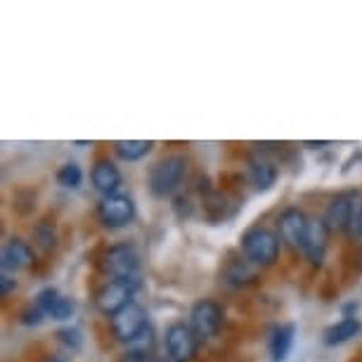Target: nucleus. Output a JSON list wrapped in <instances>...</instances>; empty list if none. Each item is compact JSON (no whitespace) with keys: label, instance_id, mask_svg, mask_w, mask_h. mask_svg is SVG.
Instances as JSON below:
<instances>
[{"label":"nucleus","instance_id":"nucleus-26","mask_svg":"<svg viewBox=\"0 0 362 362\" xmlns=\"http://www.w3.org/2000/svg\"><path fill=\"white\" fill-rule=\"evenodd\" d=\"M15 286H17V282L8 275V272H5V275L0 277V296H8V293L15 289Z\"/></svg>","mask_w":362,"mask_h":362},{"label":"nucleus","instance_id":"nucleus-29","mask_svg":"<svg viewBox=\"0 0 362 362\" xmlns=\"http://www.w3.org/2000/svg\"><path fill=\"white\" fill-rule=\"evenodd\" d=\"M308 147H325V145H329V142H305Z\"/></svg>","mask_w":362,"mask_h":362},{"label":"nucleus","instance_id":"nucleus-13","mask_svg":"<svg viewBox=\"0 0 362 362\" xmlns=\"http://www.w3.org/2000/svg\"><path fill=\"white\" fill-rule=\"evenodd\" d=\"M90 180H93V187L98 189L102 197H112V194H119L116 189L121 187L124 177H121V170L116 168L114 161L100 159L90 170Z\"/></svg>","mask_w":362,"mask_h":362},{"label":"nucleus","instance_id":"nucleus-8","mask_svg":"<svg viewBox=\"0 0 362 362\" xmlns=\"http://www.w3.org/2000/svg\"><path fill=\"white\" fill-rule=\"evenodd\" d=\"M199 339L192 332V327L185 322H173L166 329V353L177 362H187L194 358Z\"/></svg>","mask_w":362,"mask_h":362},{"label":"nucleus","instance_id":"nucleus-12","mask_svg":"<svg viewBox=\"0 0 362 362\" xmlns=\"http://www.w3.org/2000/svg\"><path fill=\"white\" fill-rule=\"evenodd\" d=\"M0 265H3L5 272H17V270H26L33 265V249L29 247V242L19 237H12L8 244L3 247V254H0Z\"/></svg>","mask_w":362,"mask_h":362},{"label":"nucleus","instance_id":"nucleus-19","mask_svg":"<svg viewBox=\"0 0 362 362\" xmlns=\"http://www.w3.org/2000/svg\"><path fill=\"white\" fill-rule=\"evenodd\" d=\"M293 334H296V327L293 325H284L275 329L272 334V341H270V355L275 362H284L286 355L291 353V346H293Z\"/></svg>","mask_w":362,"mask_h":362},{"label":"nucleus","instance_id":"nucleus-25","mask_svg":"<svg viewBox=\"0 0 362 362\" xmlns=\"http://www.w3.org/2000/svg\"><path fill=\"white\" fill-rule=\"evenodd\" d=\"M57 339L62 341L66 348H78L81 346V332L74 329V327H66V329L57 332Z\"/></svg>","mask_w":362,"mask_h":362},{"label":"nucleus","instance_id":"nucleus-9","mask_svg":"<svg viewBox=\"0 0 362 362\" xmlns=\"http://www.w3.org/2000/svg\"><path fill=\"white\" fill-rule=\"evenodd\" d=\"M308 223H310V218L305 216L300 209H286V211H282L279 218H277L279 239H282V242L289 249L300 251V247H303L305 230H308Z\"/></svg>","mask_w":362,"mask_h":362},{"label":"nucleus","instance_id":"nucleus-11","mask_svg":"<svg viewBox=\"0 0 362 362\" xmlns=\"http://www.w3.org/2000/svg\"><path fill=\"white\" fill-rule=\"evenodd\" d=\"M355 204L351 194H341L337 199H332V204L325 211L322 221L327 223L329 232H346L348 228H353L355 223Z\"/></svg>","mask_w":362,"mask_h":362},{"label":"nucleus","instance_id":"nucleus-28","mask_svg":"<svg viewBox=\"0 0 362 362\" xmlns=\"http://www.w3.org/2000/svg\"><path fill=\"white\" fill-rule=\"evenodd\" d=\"M154 362H177V360H173L170 355H163V358H156Z\"/></svg>","mask_w":362,"mask_h":362},{"label":"nucleus","instance_id":"nucleus-30","mask_svg":"<svg viewBox=\"0 0 362 362\" xmlns=\"http://www.w3.org/2000/svg\"><path fill=\"white\" fill-rule=\"evenodd\" d=\"M40 362H62V360H59V358H43Z\"/></svg>","mask_w":362,"mask_h":362},{"label":"nucleus","instance_id":"nucleus-18","mask_svg":"<svg viewBox=\"0 0 362 362\" xmlns=\"http://www.w3.org/2000/svg\"><path fill=\"white\" fill-rule=\"evenodd\" d=\"M152 140H119L114 142V154L124 161H140L152 152Z\"/></svg>","mask_w":362,"mask_h":362},{"label":"nucleus","instance_id":"nucleus-1","mask_svg":"<svg viewBox=\"0 0 362 362\" xmlns=\"http://www.w3.org/2000/svg\"><path fill=\"white\" fill-rule=\"evenodd\" d=\"M279 242H282L279 235L256 225L242 235V254L256 268H270L279 258Z\"/></svg>","mask_w":362,"mask_h":362},{"label":"nucleus","instance_id":"nucleus-17","mask_svg":"<svg viewBox=\"0 0 362 362\" xmlns=\"http://www.w3.org/2000/svg\"><path fill=\"white\" fill-rule=\"evenodd\" d=\"M360 329H362L360 320H355V317H344V320H339L337 325H332L329 329L325 332V344H327V346L346 344V341H351L353 337H358Z\"/></svg>","mask_w":362,"mask_h":362},{"label":"nucleus","instance_id":"nucleus-21","mask_svg":"<svg viewBox=\"0 0 362 362\" xmlns=\"http://www.w3.org/2000/svg\"><path fill=\"white\" fill-rule=\"evenodd\" d=\"M74 310H76V303H74L69 296H62V293H59V298L50 305V310H47L45 315L57 320V322H64V320H69L74 315Z\"/></svg>","mask_w":362,"mask_h":362},{"label":"nucleus","instance_id":"nucleus-16","mask_svg":"<svg viewBox=\"0 0 362 362\" xmlns=\"http://www.w3.org/2000/svg\"><path fill=\"white\" fill-rule=\"evenodd\" d=\"M225 282L235 284V286H242V284H251L256 282L258 272H256V265H251L247 258H232L228 263V268L223 272Z\"/></svg>","mask_w":362,"mask_h":362},{"label":"nucleus","instance_id":"nucleus-5","mask_svg":"<svg viewBox=\"0 0 362 362\" xmlns=\"http://www.w3.org/2000/svg\"><path fill=\"white\" fill-rule=\"evenodd\" d=\"M223 325V308L211 298H202L197 300L189 310V327L197 334L199 341H206L211 337H216L218 329Z\"/></svg>","mask_w":362,"mask_h":362},{"label":"nucleus","instance_id":"nucleus-20","mask_svg":"<svg viewBox=\"0 0 362 362\" xmlns=\"http://www.w3.org/2000/svg\"><path fill=\"white\" fill-rule=\"evenodd\" d=\"M33 242L38 244L43 251H50L57 242V235H54V225L47 221H40L36 228H33Z\"/></svg>","mask_w":362,"mask_h":362},{"label":"nucleus","instance_id":"nucleus-6","mask_svg":"<svg viewBox=\"0 0 362 362\" xmlns=\"http://www.w3.org/2000/svg\"><path fill=\"white\" fill-rule=\"evenodd\" d=\"M98 218H100V223L109 230L126 228V225L135 218V202L128 194L105 197L98 206Z\"/></svg>","mask_w":362,"mask_h":362},{"label":"nucleus","instance_id":"nucleus-7","mask_svg":"<svg viewBox=\"0 0 362 362\" xmlns=\"http://www.w3.org/2000/svg\"><path fill=\"white\" fill-rule=\"evenodd\" d=\"M147 327H149L147 310L142 308L140 303H135V300L131 305H126L124 310L112 315V332H114V337L119 341H124V344H131V341L135 337H140Z\"/></svg>","mask_w":362,"mask_h":362},{"label":"nucleus","instance_id":"nucleus-22","mask_svg":"<svg viewBox=\"0 0 362 362\" xmlns=\"http://www.w3.org/2000/svg\"><path fill=\"white\" fill-rule=\"evenodd\" d=\"M54 177H57V182L64 187H78L81 180H83V170H81L78 163H64Z\"/></svg>","mask_w":362,"mask_h":362},{"label":"nucleus","instance_id":"nucleus-15","mask_svg":"<svg viewBox=\"0 0 362 362\" xmlns=\"http://www.w3.org/2000/svg\"><path fill=\"white\" fill-rule=\"evenodd\" d=\"M249 175H251V182H254V187L258 192H265V189H270L275 185L277 180V166L272 163L268 156H251L249 161Z\"/></svg>","mask_w":362,"mask_h":362},{"label":"nucleus","instance_id":"nucleus-3","mask_svg":"<svg viewBox=\"0 0 362 362\" xmlns=\"http://www.w3.org/2000/svg\"><path fill=\"white\" fill-rule=\"evenodd\" d=\"M100 268L112 279H138L140 256L131 244H114L102 254Z\"/></svg>","mask_w":362,"mask_h":362},{"label":"nucleus","instance_id":"nucleus-27","mask_svg":"<svg viewBox=\"0 0 362 362\" xmlns=\"http://www.w3.org/2000/svg\"><path fill=\"white\" fill-rule=\"evenodd\" d=\"M353 230H355V232H358V237H362V206H360V211H358V216H355Z\"/></svg>","mask_w":362,"mask_h":362},{"label":"nucleus","instance_id":"nucleus-23","mask_svg":"<svg viewBox=\"0 0 362 362\" xmlns=\"http://www.w3.org/2000/svg\"><path fill=\"white\" fill-rule=\"evenodd\" d=\"M57 298H59V291L54 289V286H45V289H40V291L36 293V300H33V303H36L43 313H47V310H50V305H52ZM45 317H47V315H45Z\"/></svg>","mask_w":362,"mask_h":362},{"label":"nucleus","instance_id":"nucleus-2","mask_svg":"<svg viewBox=\"0 0 362 362\" xmlns=\"http://www.w3.org/2000/svg\"><path fill=\"white\" fill-rule=\"evenodd\" d=\"M187 170V161L182 154H168L159 159L149 170V192L154 197H168L173 194L177 185L182 182Z\"/></svg>","mask_w":362,"mask_h":362},{"label":"nucleus","instance_id":"nucleus-24","mask_svg":"<svg viewBox=\"0 0 362 362\" xmlns=\"http://www.w3.org/2000/svg\"><path fill=\"white\" fill-rule=\"evenodd\" d=\"M43 317H45V313L40 310L36 303L29 305V308H24V310H22V315H19V320H22V325H29V327H31V325H40V322H43Z\"/></svg>","mask_w":362,"mask_h":362},{"label":"nucleus","instance_id":"nucleus-10","mask_svg":"<svg viewBox=\"0 0 362 362\" xmlns=\"http://www.w3.org/2000/svg\"><path fill=\"white\" fill-rule=\"evenodd\" d=\"M327 242H329V228H327L325 221H310L308 230H305L303 237V247H300V254H303L313 265H320L327 254Z\"/></svg>","mask_w":362,"mask_h":362},{"label":"nucleus","instance_id":"nucleus-4","mask_svg":"<svg viewBox=\"0 0 362 362\" xmlns=\"http://www.w3.org/2000/svg\"><path fill=\"white\" fill-rule=\"evenodd\" d=\"M140 286V279H109L107 284H102V289L95 293V305L105 315H116L119 310H124L126 305L133 303L135 289Z\"/></svg>","mask_w":362,"mask_h":362},{"label":"nucleus","instance_id":"nucleus-14","mask_svg":"<svg viewBox=\"0 0 362 362\" xmlns=\"http://www.w3.org/2000/svg\"><path fill=\"white\" fill-rule=\"evenodd\" d=\"M154 329L147 327L140 337H135L131 344H126V353H124V362H154Z\"/></svg>","mask_w":362,"mask_h":362}]
</instances>
